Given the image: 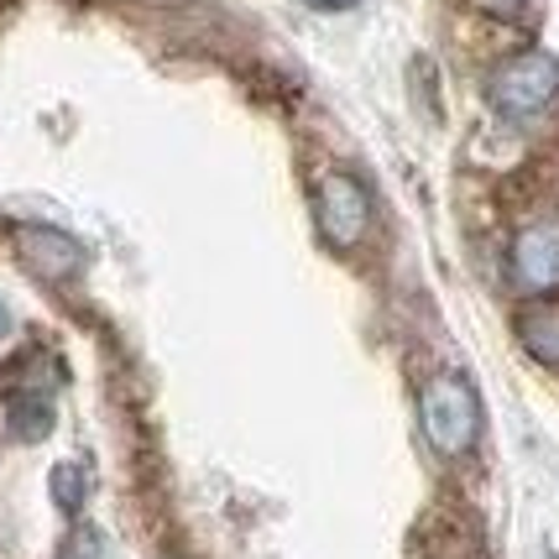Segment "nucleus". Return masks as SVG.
<instances>
[{
  "label": "nucleus",
  "mask_w": 559,
  "mask_h": 559,
  "mask_svg": "<svg viewBox=\"0 0 559 559\" xmlns=\"http://www.w3.org/2000/svg\"><path fill=\"white\" fill-rule=\"evenodd\" d=\"M512 283L528 298L559 293V219H534V225L518 230V241H512Z\"/></svg>",
  "instance_id": "nucleus-4"
},
{
  "label": "nucleus",
  "mask_w": 559,
  "mask_h": 559,
  "mask_svg": "<svg viewBox=\"0 0 559 559\" xmlns=\"http://www.w3.org/2000/svg\"><path fill=\"white\" fill-rule=\"evenodd\" d=\"M487 16H497V22H518V26H528L538 16V0H476Z\"/></svg>",
  "instance_id": "nucleus-10"
},
{
  "label": "nucleus",
  "mask_w": 559,
  "mask_h": 559,
  "mask_svg": "<svg viewBox=\"0 0 559 559\" xmlns=\"http://www.w3.org/2000/svg\"><path fill=\"white\" fill-rule=\"evenodd\" d=\"M319 11H341V5H350V0H314Z\"/></svg>",
  "instance_id": "nucleus-12"
},
{
  "label": "nucleus",
  "mask_w": 559,
  "mask_h": 559,
  "mask_svg": "<svg viewBox=\"0 0 559 559\" xmlns=\"http://www.w3.org/2000/svg\"><path fill=\"white\" fill-rule=\"evenodd\" d=\"M314 219H319V236L335 251L361 246L366 230H371V189L356 173H324L314 189Z\"/></svg>",
  "instance_id": "nucleus-3"
},
{
  "label": "nucleus",
  "mask_w": 559,
  "mask_h": 559,
  "mask_svg": "<svg viewBox=\"0 0 559 559\" xmlns=\"http://www.w3.org/2000/svg\"><path fill=\"white\" fill-rule=\"evenodd\" d=\"M48 491H52V502L69 512H79L84 508V491H90V481H84V465H73V461H63V465H52V481H48Z\"/></svg>",
  "instance_id": "nucleus-7"
},
{
  "label": "nucleus",
  "mask_w": 559,
  "mask_h": 559,
  "mask_svg": "<svg viewBox=\"0 0 559 559\" xmlns=\"http://www.w3.org/2000/svg\"><path fill=\"white\" fill-rule=\"evenodd\" d=\"M16 251L43 283H73L84 272V262H90V251L58 225H22L16 230Z\"/></svg>",
  "instance_id": "nucleus-5"
},
{
  "label": "nucleus",
  "mask_w": 559,
  "mask_h": 559,
  "mask_svg": "<svg viewBox=\"0 0 559 559\" xmlns=\"http://www.w3.org/2000/svg\"><path fill=\"white\" fill-rule=\"evenodd\" d=\"M58 559H110V544H105V534H99V528H73Z\"/></svg>",
  "instance_id": "nucleus-9"
},
{
  "label": "nucleus",
  "mask_w": 559,
  "mask_h": 559,
  "mask_svg": "<svg viewBox=\"0 0 559 559\" xmlns=\"http://www.w3.org/2000/svg\"><path fill=\"white\" fill-rule=\"evenodd\" d=\"M418 429L429 439V450L444 461H461L481 439V397L461 371H439L418 388Z\"/></svg>",
  "instance_id": "nucleus-1"
},
{
  "label": "nucleus",
  "mask_w": 559,
  "mask_h": 559,
  "mask_svg": "<svg viewBox=\"0 0 559 559\" xmlns=\"http://www.w3.org/2000/svg\"><path fill=\"white\" fill-rule=\"evenodd\" d=\"M5 335H11V309L0 304V341H5Z\"/></svg>",
  "instance_id": "nucleus-11"
},
{
  "label": "nucleus",
  "mask_w": 559,
  "mask_h": 559,
  "mask_svg": "<svg viewBox=\"0 0 559 559\" xmlns=\"http://www.w3.org/2000/svg\"><path fill=\"white\" fill-rule=\"evenodd\" d=\"M512 330H518V341H523V350L534 361L559 371V293H544L534 304H523L518 319H512Z\"/></svg>",
  "instance_id": "nucleus-6"
},
{
  "label": "nucleus",
  "mask_w": 559,
  "mask_h": 559,
  "mask_svg": "<svg viewBox=\"0 0 559 559\" xmlns=\"http://www.w3.org/2000/svg\"><path fill=\"white\" fill-rule=\"evenodd\" d=\"M11 429H16V439H43L52 429V408H48V403H32V397H26V403H16V408H11Z\"/></svg>",
  "instance_id": "nucleus-8"
},
{
  "label": "nucleus",
  "mask_w": 559,
  "mask_h": 559,
  "mask_svg": "<svg viewBox=\"0 0 559 559\" xmlns=\"http://www.w3.org/2000/svg\"><path fill=\"white\" fill-rule=\"evenodd\" d=\"M491 105L512 121H534L559 99V63L549 52H518L508 63H497L487 79Z\"/></svg>",
  "instance_id": "nucleus-2"
}]
</instances>
